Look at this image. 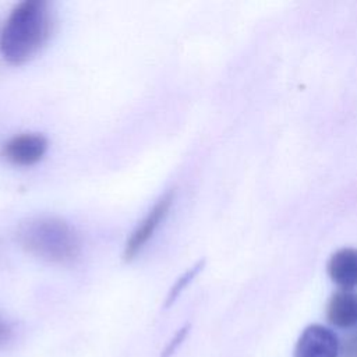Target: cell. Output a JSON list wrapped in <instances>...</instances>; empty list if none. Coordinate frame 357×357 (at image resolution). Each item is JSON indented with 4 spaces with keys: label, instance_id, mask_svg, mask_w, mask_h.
<instances>
[{
    "label": "cell",
    "instance_id": "cell-2",
    "mask_svg": "<svg viewBox=\"0 0 357 357\" xmlns=\"http://www.w3.org/2000/svg\"><path fill=\"white\" fill-rule=\"evenodd\" d=\"M15 240L28 254L50 264L68 265L81 254L78 233L57 216L40 215L22 220L15 229Z\"/></svg>",
    "mask_w": 357,
    "mask_h": 357
},
{
    "label": "cell",
    "instance_id": "cell-6",
    "mask_svg": "<svg viewBox=\"0 0 357 357\" xmlns=\"http://www.w3.org/2000/svg\"><path fill=\"white\" fill-rule=\"evenodd\" d=\"M328 275L340 289L357 287V248L344 247L333 252L328 261Z\"/></svg>",
    "mask_w": 357,
    "mask_h": 357
},
{
    "label": "cell",
    "instance_id": "cell-4",
    "mask_svg": "<svg viewBox=\"0 0 357 357\" xmlns=\"http://www.w3.org/2000/svg\"><path fill=\"white\" fill-rule=\"evenodd\" d=\"M49 149L47 138L40 132H22L8 138L0 146V158L13 166L28 167L40 162Z\"/></svg>",
    "mask_w": 357,
    "mask_h": 357
},
{
    "label": "cell",
    "instance_id": "cell-5",
    "mask_svg": "<svg viewBox=\"0 0 357 357\" xmlns=\"http://www.w3.org/2000/svg\"><path fill=\"white\" fill-rule=\"evenodd\" d=\"M339 353L337 336L332 329L319 324L307 326L294 347V357H337Z\"/></svg>",
    "mask_w": 357,
    "mask_h": 357
},
{
    "label": "cell",
    "instance_id": "cell-3",
    "mask_svg": "<svg viewBox=\"0 0 357 357\" xmlns=\"http://www.w3.org/2000/svg\"><path fill=\"white\" fill-rule=\"evenodd\" d=\"M173 201L174 190H169L159 197V199L153 204V206L148 211V213L142 218V220L135 226V229L128 236L123 250L124 261H132L144 250V247L153 237L159 226L169 215Z\"/></svg>",
    "mask_w": 357,
    "mask_h": 357
},
{
    "label": "cell",
    "instance_id": "cell-9",
    "mask_svg": "<svg viewBox=\"0 0 357 357\" xmlns=\"http://www.w3.org/2000/svg\"><path fill=\"white\" fill-rule=\"evenodd\" d=\"M188 331H190V326H188V325L183 326V328L174 335V337H172V340L167 343V346H166L165 350L162 351L160 357H170V356L177 350V347L183 343V340L185 339Z\"/></svg>",
    "mask_w": 357,
    "mask_h": 357
},
{
    "label": "cell",
    "instance_id": "cell-1",
    "mask_svg": "<svg viewBox=\"0 0 357 357\" xmlns=\"http://www.w3.org/2000/svg\"><path fill=\"white\" fill-rule=\"evenodd\" d=\"M52 13L43 0H24L10 13L0 33V53L14 66L33 59L52 32Z\"/></svg>",
    "mask_w": 357,
    "mask_h": 357
},
{
    "label": "cell",
    "instance_id": "cell-11",
    "mask_svg": "<svg viewBox=\"0 0 357 357\" xmlns=\"http://www.w3.org/2000/svg\"><path fill=\"white\" fill-rule=\"evenodd\" d=\"M11 336V326L8 325V322L0 315V346L3 343H6Z\"/></svg>",
    "mask_w": 357,
    "mask_h": 357
},
{
    "label": "cell",
    "instance_id": "cell-7",
    "mask_svg": "<svg viewBox=\"0 0 357 357\" xmlns=\"http://www.w3.org/2000/svg\"><path fill=\"white\" fill-rule=\"evenodd\" d=\"M326 317L337 328H350L357 324V293L344 289L335 291L329 298Z\"/></svg>",
    "mask_w": 357,
    "mask_h": 357
},
{
    "label": "cell",
    "instance_id": "cell-8",
    "mask_svg": "<svg viewBox=\"0 0 357 357\" xmlns=\"http://www.w3.org/2000/svg\"><path fill=\"white\" fill-rule=\"evenodd\" d=\"M202 266H204V261H199L198 264H195L192 268H190L183 276H180L178 279H177V282L172 286V289L169 290V293H167V297H166V301H165V307L167 308V307H170L174 301H176V298L180 296V293L188 286V283L198 275V272L202 269Z\"/></svg>",
    "mask_w": 357,
    "mask_h": 357
},
{
    "label": "cell",
    "instance_id": "cell-10",
    "mask_svg": "<svg viewBox=\"0 0 357 357\" xmlns=\"http://www.w3.org/2000/svg\"><path fill=\"white\" fill-rule=\"evenodd\" d=\"M342 357H357V335L350 336L344 340L340 347Z\"/></svg>",
    "mask_w": 357,
    "mask_h": 357
}]
</instances>
